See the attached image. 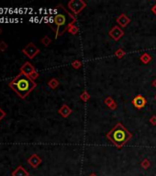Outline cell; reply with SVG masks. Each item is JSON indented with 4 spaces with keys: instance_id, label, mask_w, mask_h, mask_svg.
Returning <instances> with one entry per match:
<instances>
[{
    "instance_id": "obj_1",
    "label": "cell",
    "mask_w": 156,
    "mask_h": 176,
    "mask_svg": "<svg viewBox=\"0 0 156 176\" xmlns=\"http://www.w3.org/2000/svg\"><path fill=\"white\" fill-rule=\"evenodd\" d=\"M75 22L76 18L74 16L68 12L63 5L59 4L54 9V16L50 18V22L48 24L54 31L55 38L57 39L64 34V32L67 31L72 25H74Z\"/></svg>"
},
{
    "instance_id": "obj_2",
    "label": "cell",
    "mask_w": 156,
    "mask_h": 176,
    "mask_svg": "<svg viewBox=\"0 0 156 176\" xmlns=\"http://www.w3.org/2000/svg\"><path fill=\"white\" fill-rule=\"evenodd\" d=\"M8 85L21 99H24L36 88L37 84L29 76L20 73L9 82Z\"/></svg>"
},
{
    "instance_id": "obj_3",
    "label": "cell",
    "mask_w": 156,
    "mask_h": 176,
    "mask_svg": "<svg viewBox=\"0 0 156 176\" xmlns=\"http://www.w3.org/2000/svg\"><path fill=\"white\" fill-rule=\"evenodd\" d=\"M131 138L132 134L121 123H117L110 131L107 133V138L119 150L122 149Z\"/></svg>"
},
{
    "instance_id": "obj_4",
    "label": "cell",
    "mask_w": 156,
    "mask_h": 176,
    "mask_svg": "<svg viewBox=\"0 0 156 176\" xmlns=\"http://www.w3.org/2000/svg\"><path fill=\"white\" fill-rule=\"evenodd\" d=\"M67 7L73 12V14L78 15L87 7V3L83 0H71V1L68 2Z\"/></svg>"
},
{
    "instance_id": "obj_5",
    "label": "cell",
    "mask_w": 156,
    "mask_h": 176,
    "mask_svg": "<svg viewBox=\"0 0 156 176\" xmlns=\"http://www.w3.org/2000/svg\"><path fill=\"white\" fill-rule=\"evenodd\" d=\"M40 51H41L40 49L36 47V45L33 42H30V43L25 48H23V50H22V52L30 59H33L36 55L39 54Z\"/></svg>"
},
{
    "instance_id": "obj_6",
    "label": "cell",
    "mask_w": 156,
    "mask_h": 176,
    "mask_svg": "<svg viewBox=\"0 0 156 176\" xmlns=\"http://www.w3.org/2000/svg\"><path fill=\"white\" fill-rule=\"evenodd\" d=\"M109 35L112 40H114L115 41H118L124 36V31H123V29H121L120 26H114L109 31Z\"/></svg>"
},
{
    "instance_id": "obj_7",
    "label": "cell",
    "mask_w": 156,
    "mask_h": 176,
    "mask_svg": "<svg viewBox=\"0 0 156 176\" xmlns=\"http://www.w3.org/2000/svg\"><path fill=\"white\" fill-rule=\"evenodd\" d=\"M147 104V100L144 97H142V95H138L132 99V105H134V108L137 109H142Z\"/></svg>"
},
{
    "instance_id": "obj_8",
    "label": "cell",
    "mask_w": 156,
    "mask_h": 176,
    "mask_svg": "<svg viewBox=\"0 0 156 176\" xmlns=\"http://www.w3.org/2000/svg\"><path fill=\"white\" fill-rule=\"evenodd\" d=\"M35 71H36L35 67L32 65L30 62H26L20 68V73L25 74V75H27V76H29V77L30 76V74H32Z\"/></svg>"
},
{
    "instance_id": "obj_9",
    "label": "cell",
    "mask_w": 156,
    "mask_h": 176,
    "mask_svg": "<svg viewBox=\"0 0 156 176\" xmlns=\"http://www.w3.org/2000/svg\"><path fill=\"white\" fill-rule=\"evenodd\" d=\"M41 162H42V160L41 159V157L39 155H37V154H32V155L28 159V163L34 169L39 167V165L41 163Z\"/></svg>"
},
{
    "instance_id": "obj_10",
    "label": "cell",
    "mask_w": 156,
    "mask_h": 176,
    "mask_svg": "<svg viewBox=\"0 0 156 176\" xmlns=\"http://www.w3.org/2000/svg\"><path fill=\"white\" fill-rule=\"evenodd\" d=\"M116 21L118 22V24H119V26L121 27V28H126V27L131 23L130 18H129L127 15L123 14V13L120 14L119 17L117 18Z\"/></svg>"
},
{
    "instance_id": "obj_11",
    "label": "cell",
    "mask_w": 156,
    "mask_h": 176,
    "mask_svg": "<svg viewBox=\"0 0 156 176\" xmlns=\"http://www.w3.org/2000/svg\"><path fill=\"white\" fill-rule=\"evenodd\" d=\"M58 113L60 114L63 118H67V117L73 113V110L71 109V108H70L69 105L63 104L61 106V108L58 110Z\"/></svg>"
},
{
    "instance_id": "obj_12",
    "label": "cell",
    "mask_w": 156,
    "mask_h": 176,
    "mask_svg": "<svg viewBox=\"0 0 156 176\" xmlns=\"http://www.w3.org/2000/svg\"><path fill=\"white\" fill-rule=\"evenodd\" d=\"M104 103L107 105V106L111 110H116L118 108V104L116 103V101L113 99L111 97H107L105 98Z\"/></svg>"
},
{
    "instance_id": "obj_13",
    "label": "cell",
    "mask_w": 156,
    "mask_h": 176,
    "mask_svg": "<svg viewBox=\"0 0 156 176\" xmlns=\"http://www.w3.org/2000/svg\"><path fill=\"white\" fill-rule=\"evenodd\" d=\"M12 176H30V173L22 166H19L12 173Z\"/></svg>"
},
{
    "instance_id": "obj_14",
    "label": "cell",
    "mask_w": 156,
    "mask_h": 176,
    "mask_svg": "<svg viewBox=\"0 0 156 176\" xmlns=\"http://www.w3.org/2000/svg\"><path fill=\"white\" fill-rule=\"evenodd\" d=\"M140 61H141L143 64H148V63H150L153 61V57L151 56L148 52H144L141 55V57H140Z\"/></svg>"
},
{
    "instance_id": "obj_15",
    "label": "cell",
    "mask_w": 156,
    "mask_h": 176,
    "mask_svg": "<svg viewBox=\"0 0 156 176\" xmlns=\"http://www.w3.org/2000/svg\"><path fill=\"white\" fill-rule=\"evenodd\" d=\"M59 84H60V83H59L58 79L56 78H52L49 82H48V86H49L51 89H56Z\"/></svg>"
},
{
    "instance_id": "obj_16",
    "label": "cell",
    "mask_w": 156,
    "mask_h": 176,
    "mask_svg": "<svg viewBox=\"0 0 156 176\" xmlns=\"http://www.w3.org/2000/svg\"><path fill=\"white\" fill-rule=\"evenodd\" d=\"M90 97H91L90 95L87 90H85V91L80 95V99H81L83 102H87V101H89Z\"/></svg>"
},
{
    "instance_id": "obj_17",
    "label": "cell",
    "mask_w": 156,
    "mask_h": 176,
    "mask_svg": "<svg viewBox=\"0 0 156 176\" xmlns=\"http://www.w3.org/2000/svg\"><path fill=\"white\" fill-rule=\"evenodd\" d=\"M125 55H126V51L123 50V49H121V48H119V49H118V50L115 51V56H116L117 58H119V59L123 58Z\"/></svg>"
},
{
    "instance_id": "obj_18",
    "label": "cell",
    "mask_w": 156,
    "mask_h": 176,
    "mask_svg": "<svg viewBox=\"0 0 156 176\" xmlns=\"http://www.w3.org/2000/svg\"><path fill=\"white\" fill-rule=\"evenodd\" d=\"M67 31H68L69 33H71L72 35H76L78 33V31H79V28H78L77 26H75V25H72L68 29Z\"/></svg>"
},
{
    "instance_id": "obj_19",
    "label": "cell",
    "mask_w": 156,
    "mask_h": 176,
    "mask_svg": "<svg viewBox=\"0 0 156 176\" xmlns=\"http://www.w3.org/2000/svg\"><path fill=\"white\" fill-rule=\"evenodd\" d=\"M41 43L43 44L45 47H48L49 46L50 44H51V42H52V40H51V38L49 36H44L43 38L41 39Z\"/></svg>"
},
{
    "instance_id": "obj_20",
    "label": "cell",
    "mask_w": 156,
    "mask_h": 176,
    "mask_svg": "<svg viewBox=\"0 0 156 176\" xmlns=\"http://www.w3.org/2000/svg\"><path fill=\"white\" fill-rule=\"evenodd\" d=\"M151 166V162L148 159H144L143 161L141 162V167L144 170H148Z\"/></svg>"
},
{
    "instance_id": "obj_21",
    "label": "cell",
    "mask_w": 156,
    "mask_h": 176,
    "mask_svg": "<svg viewBox=\"0 0 156 176\" xmlns=\"http://www.w3.org/2000/svg\"><path fill=\"white\" fill-rule=\"evenodd\" d=\"M82 65H83V63L80 60H75V61H74L72 62V67L74 69H75V70H78V69H80L82 67Z\"/></svg>"
},
{
    "instance_id": "obj_22",
    "label": "cell",
    "mask_w": 156,
    "mask_h": 176,
    "mask_svg": "<svg viewBox=\"0 0 156 176\" xmlns=\"http://www.w3.org/2000/svg\"><path fill=\"white\" fill-rule=\"evenodd\" d=\"M8 45L7 42H5L3 40L0 41V51H5L8 49Z\"/></svg>"
},
{
    "instance_id": "obj_23",
    "label": "cell",
    "mask_w": 156,
    "mask_h": 176,
    "mask_svg": "<svg viewBox=\"0 0 156 176\" xmlns=\"http://www.w3.org/2000/svg\"><path fill=\"white\" fill-rule=\"evenodd\" d=\"M39 77V73H38L37 71H35L32 74H30V78L31 79V80H33V81H35V80Z\"/></svg>"
},
{
    "instance_id": "obj_24",
    "label": "cell",
    "mask_w": 156,
    "mask_h": 176,
    "mask_svg": "<svg viewBox=\"0 0 156 176\" xmlns=\"http://www.w3.org/2000/svg\"><path fill=\"white\" fill-rule=\"evenodd\" d=\"M149 122L153 126H156V116H151V118L149 119Z\"/></svg>"
},
{
    "instance_id": "obj_25",
    "label": "cell",
    "mask_w": 156,
    "mask_h": 176,
    "mask_svg": "<svg viewBox=\"0 0 156 176\" xmlns=\"http://www.w3.org/2000/svg\"><path fill=\"white\" fill-rule=\"evenodd\" d=\"M5 116H6V112H5L4 110H2V108H0V120H2Z\"/></svg>"
},
{
    "instance_id": "obj_26",
    "label": "cell",
    "mask_w": 156,
    "mask_h": 176,
    "mask_svg": "<svg viewBox=\"0 0 156 176\" xmlns=\"http://www.w3.org/2000/svg\"><path fill=\"white\" fill-rule=\"evenodd\" d=\"M151 10H152V12H153V14L156 16V4H155L154 6L152 8V9H151Z\"/></svg>"
},
{
    "instance_id": "obj_27",
    "label": "cell",
    "mask_w": 156,
    "mask_h": 176,
    "mask_svg": "<svg viewBox=\"0 0 156 176\" xmlns=\"http://www.w3.org/2000/svg\"><path fill=\"white\" fill-rule=\"evenodd\" d=\"M152 85H153V86L154 87V88H156V78L153 80V83H152Z\"/></svg>"
},
{
    "instance_id": "obj_28",
    "label": "cell",
    "mask_w": 156,
    "mask_h": 176,
    "mask_svg": "<svg viewBox=\"0 0 156 176\" xmlns=\"http://www.w3.org/2000/svg\"><path fill=\"white\" fill-rule=\"evenodd\" d=\"M89 176H98V175H96V173H91V174H90Z\"/></svg>"
},
{
    "instance_id": "obj_29",
    "label": "cell",
    "mask_w": 156,
    "mask_h": 176,
    "mask_svg": "<svg viewBox=\"0 0 156 176\" xmlns=\"http://www.w3.org/2000/svg\"><path fill=\"white\" fill-rule=\"evenodd\" d=\"M2 34V29H1V28H0V35Z\"/></svg>"
},
{
    "instance_id": "obj_30",
    "label": "cell",
    "mask_w": 156,
    "mask_h": 176,
    "mask_svg": "<svg viewBox=\"0 0 156 176\" xmlns=\"http://www.w3.org/2000/svg\"><path fill=\"white\" fill-rule=\"evenodd\" d=\"M2 12H3V9L1 8V9H0V13H2Z\"/></svg>"
},
{
    "instance_id": "obj_31",
    "label": "cell",
    "mask_w": 156,
    "mask_h": 176,
    "mask_svg": "<svg viewBox=\"0 0 156 176\" xmlns=\"http://www.w3.org/2000/svg\"><path fill=\"white\" fill-rule=\"evenodd\" d=\"M154 98H155V100H156V95H155V97H154Z\"/></svg>"
}]
</instances>
